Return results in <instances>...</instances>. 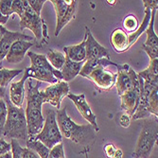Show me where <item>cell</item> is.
Listing matches in <instances>:
<instances>
[{
    "mask_svg": "<svg viewBox=\"0 0 158 158\" xmlns=\"http://www.w3.org/2000/svg\"><path fill=\"white\" fill-rule=\"evenodd\" d=\"M41 81L27 79V109L25 111L28 139L32 140L43 129L45 118L43 116L42 106L44 104L42 92L39 91Z\"/></svg>",
    "mask_w": 158,
    "mask_h": 158,
    "instance_id": "6da1fadb",
    "label": "cell"
},
{
    "mask_svg": "<svg viewBox=\"0 0 158 158\" xmlns=\"http://www.w3.org/2000/svg\"><path fill=\"white\" fill-rule=\"evenodd\" d=\"M56 118L62 136L84 147L93 144L97 132L92 125L75 123L67 114L65 107L56 112Z\"/></svg>",
    "mask_w": 158,
    "mask_h": 158,
    "instance_id": "7a4b0ae2",
    "label": "cell"
},
{
    "mask_svg": "<svg viewBox=\"0 0 158 158\" xmlns=\"http://www.w3.org/2000/svg\"><path fill=\"white\" fill-rule=\"evenodd\" d=\"M118 64L113 63L110 59H99L95 62H84L80 74L94 82L98 88L103 91L112 89L117 81V72L109 70V66H117Z\"/></svg>",
    "mask_w": 158,
    "mask_h": 158,
    "instance_id": "3957f363",
    "label": "cell"
},
{
    "mask_svg": "<svg viewBox=\"0 0 158 158\" xmlns=\"http://www.w3.org/2000/svg\"><path fill=\"white\" fill-rule=\"evenodd\" d=\"M3 99L7 105V118L2 135L7 138L16 140L20 139L27 142L28 139V134L25 110L23 107L18 108L14 106L10 102L8 93H6Z\"/></svg>",
    "mask_w": 158,
    "mask_h": 158,
    "instance_id": "277c9868",
    "label": "cell"
},
{
    "mask_svg": "<svg viewBox=\"0 0 158 158\" xmlns=\"http://www.w3.org/2000/svg\"><path fill=\"white\" fill-rule=\"evenodd\" d=\"M27 56L31 59V66L25 68L28 79H33L39 81H46L55 84L63 81L61 71L54 69L48 62L46 55L37 54L32 51H27Z\"/></svg>",
    "mask_w": 158,
    "mask_h": 158,
    "instance_id": "5b68a950",
    "label": "cell"
},
{
    "mask_svg": "<svg viewBox=\"0 0 158 158\" xmlns=\"http://www.w3.org/2000/svg\"><path fill=\"white\" fill-rule=\"evenodd\" d=\"M158 137L157 118H146L143 120L141 132L139 134L136 146L133 153L134 158H149L154 148Z\"/></svg>",
    "mask_w": 158,
    "mask_h": 158,
    "instance_id": "8992f818",
    "label": "cell"
},
{
    "mask_svg": "<svg viewBox=\"0 0 158 158\" xmlns=\"http://www.w3.org/2000/svg\"><path fill=\"white\" fill-rule=\"evenodd\" d=\"M19 27L21 31H24L25 28H28L33 32L36 40L34 45H36L37 48H40L42 46L48 44L49 37L48 34V27L46 22L32 10L27 0L25 5V11L20 16Z\"/></svg>",
    "mask_w": 158,
    "mask_h": 158,
    "instance_id": "52a82bcc",
    "label": "cell"
},
{
    "mask_svg": "<svg viewBox=\"0 0 158 158\" xmlns=\"http://www.w3.org/2000/svg\"><path fill=\"white\" fill-rule=\"evenodd\" d=\"M45 114L46 118L42 131L32 140H39L51 150L55 145L62 143L63 136L57 123L56 111L53 109H46Z\"/></svg>",
    "mask_w": 158,
    "mask_h": 158,
    "instance_id": "ba28073f",
    "label": "cell"
},
{
    "mask_svg": "<svg viewBox=\"0 0 158 158\" xmlns=\"http://www.w3.org/2000/svg\"><path fill=\"white\" fill-rule=\"evenodd\" d=\"M56 12L55 36H58L63 28L75 18L77 2L76 0H51Z\"/></svg>",
    "mask_w": 158,
    "mask_h": 158,
    "instance_id": "9c48e42d",
    "label": "cell"
},
{
    "mask_svg": "<svg viewBox=\"0 0 158 158\" xmlns=\"http://www.w3.org/2000/svg\"><path fill=\"white\" fill-rule=\"evenodd\" d=\"M85 53L86 62H95L99 59H110L109 50L94 38L88 27H85Z\"/></svg>",
    "mask_w": 158,
    "mask_h": 158,
    "instance_id": "30bf717a",
    "label": "cell"
},
{
    "mask_svg": "<svg viewBox=\"0 0 158 158\" xmlns=\"http://www.w3.org/2000/svg\"><path fill=\"white\" fill-rule=\"evenodd\" d=\"M41 92L44 103H49L59 110L63 98L69 94V85L67 82L60 81L55 84L48 86L44 91Z\"/></svg>",
    "mask_w": 158,
    "mask_h": 158,
    "instance_id": "8fae6325",
    "label": "cell"
},
{
    "mask_svg": "<svg viewBox=\"0 0 158 158\" xmlns=\"http://www.w3.org/2000/svg\"><path fill=\"white\" fill-rule=\"evenodd\" d=\"M138 82L137 74L135 70L128 64L120 65L117 72V81L114 86L117 87V91L119 96L125 92L132 89L135 84Z\"/></svg>",
    "mask_w": 158,
    "mask_h": 158,
    "instance_id": "7c38bea8",
    "label": "cell"
},
{
    "mask_svg": "<svg viewBox=\"0 0 158 158\" xmlns=\"http://www.w3.org/2000/svg\"><path fill=\"white\" fill-rule=\"evenodd\" d=\"M138 81L140 84V98L137 109L132 117V119L134 120L149 118L151 117V114L149 112V95L152 88L157 87V86L144 82L140 77H138Z\"/></svg>",
    "mask_w": 158,
    "mask_h": 158,
    "instance_id": "4fadbf2b",
    "label": "cell"
},
{
    "mask_svg": "<svg viewBox=\"0 0 158 158\" xmlns=\"http://www.w3.org/2000/svg\"><path fill=\"white\" fill-rule=\"evenodd\" d=\"M157 10H152L151 12V20L149 27L145 31L147 34V40L142 45V49L144 50L151 60L158 59V36L154 31V20L156 16Z\"/></svg>",
    "mask_w": 158,
    "mask_h": 158,
    "instance_id": "5bb4252c",
    "label": "cell"
},
{
    "mask_svg": "<svg viewBox=\"0 0 158 158\" xmlns=\"http://www.w3.org/2000/svg\"><path fill=\"white\" fill-rule=\"evenodd\" d=\"M66 97H68V98H70L71 100H72L73 103L76 105L78 111L82 116V118L85 120H87L89 122V124L94 127L96 132L98 133L99 131V128H98V123H97V117H96V114H94V112L92 111V109L90 108L87 102H86L85 95L84 94L75 95V94H72V93H69Z\"/></svg>",
    "mask_w": 158,
    "mask_h": 158,
    "instance_id": "9a60e30c",
    "label": "cell"
},
{
    "mask_svg": "<svg viewBox=\"0 0 158 158\" xmlns=\"http://www.w3.org/2000/svg\"><path fill=\"white\" fill-rule=\"evenodd\" d=\"M121 108L129 117H133V114L137 109L139 98H140V84L139 81L135 86L129 91L125 92L121 96Z\"/></svg>",
    "mask_w": 158,
    "mask_h": 158,
    "instance_id": "2e32d148",
    "label": "cell"
},
{
    "mask_svg": "<svg viewBox=\"0 0 158 158\" xmlns=\"http://www.w3.org/2000/svg\"><path fill=\"white\" fill-rule=\"evenodd\" d=\"M18 40H24V41H27V42H34L35 38L26 35L22 32H16V31H6L5 34L3 35L2 39L0 40V63L1 61L6 58V56L10 48V47L12 46V44L15 41ZM35 43V42H34Z\"/></svg>",
    "mask_w": 158,
    "mask_h": 158,
    "instance_id": "e0dca14e",
    "label": "cell"
},
{
    "mask_svg": "<svg viewBox=\"0 0 158 158\" xmlns=\"http://www.w3.org/2000/svg\"><path fill=\"white\" fill-rule=\"evenodd\" d=\"M34 42H27L24 40H18L15 41L10 47L7 56L6 60L10 64H18L21 63L25 56L31 47L34 46Z\"/></svg>",
    "mask_w": 158,
    "mask_h": 158,
    "instance_id": "ac0fdd59",
    "label": "cell"
},
{
    "mask_svg": "<svg viewBox=\"0 0 158 158\" xmlns=\"http://www.w3.org/2000/svg\"><path fill=\"white\" fill-rule=\"evenodd\" d=\"M28 76L27 71L24 69V76L23 78L16 81V82H11L10 84L9 88V98L10 102L18 108H22L24 98H25V82L27 81Z\"/></svg>",
    "mask_w": 158,
    "mask_h": 158,
    "instance_id": "d6986e66",
    "label": "cell"
},
{
    "mask_svg": "<svg viewBox=\"0 0 158 158\" xmlns=\"http://www.w3.org/2000/svg\"><path fill=\"white\" fill-rule=\"evenodd\" d=\"M110 41L114 50L117 53L125 52L130 48L128 33L125 31L121 30V28H116L113 31Z\"/></svg>",
    "mask_w": 158,
    "mask_h": 158,
    "instance_id": "ffe728a7",
    "label": "cell"
},
{
    "mask_svg": "<svg viewBox=\"0 0 158 158\" xmlns=\"http://www.w3.org/2000/svg\"><path fill=\"white\" fill-rule=\"evenodd\" d=\"M64 51L65 53V58L69 59L74 63H81L86 60V53H85V37L82 42L78 45L68 46L64 48Z\"/></svg>",
    "mask_w": 158,
    "mask_h": 158,
    "instance_id": "44dd1931",
    "label": "cell"
},
{
    "mask_svg": "<svg viewBox=\"0 0 158 158\" xmlns=\"http://www.w3.org/2000/svg\"><path fill=\"white\" fill-rule=\"evenodd\" d=\"M136 74L144 82L150 83L153 86H158V59L151 60L149 67Z\"/></svg>",
    "mask_w": 158,
    "mask_h": 158,
    "instance_id": "7402d4cb",
    "label": "cell"
},
{
    "mask_svg": "<svg viewBox=\"0 0 158 158\" xmlns=\"http://www.w3.org/2000/svg\"><path fill=\"white\" fill-rule=\"evenodd\" d=\"M84 62L81 63H74L70 61L69 59L65 58V63L61 69V74H62V79L64 81L68 82L72 81L74 78H76L79 74L80 71L83 65Z\"/></svg>",
    "mask_w": 158,
    "mask_h": 158,
    "instance_id": "603a6c76",
    "label": "cell"
},
{
    "mask_svg": "<svg viewBox=\"0 0 158 158\" xmlns=\"http://www.w3.org/2000/svg\"><path fill=\"white\" fill-rule=\"evenodd\" d=\"M145 8V17H144V20H143L142 24L138 27L137 30L133 32V33H130L128 35V39H129V46H130V48L135 44V43L136 42V40L138 39V37L144 32L148 27H149V23H150V20H151V9L148 8V7H144Z\"/></svg>",
    "mask_w": 158,
    "mask_h": 158,
    "instance_id": "cb8c5ba5",
    "label": "cell"
},
{
    "mask_svg": "<svg viewBox=\"0 0 158 158\" xmlns=\"http://www.w3.org/2000/svg\"><path fill=\"white\" fill-rule=\"evenodd\" d=\"M22 72L23 70L20 69H9L1 67V64H0V86L7 88V86L11 82V81Z\"/></svg>",
    "mask_w": 158,
    "mask_h": 158,
    "instance_id": "d4e9b609",
    "label": "cell"
},
{
    "mask_svg": "<svg viewBox=\"0 0 158 158\" xmlns=\"http://www.w3.org/2000/svg\"><path fill=\"white\" fill-rule=\"evenodd\" d=\"M46 58L54 69L59 71H61L65 63V56L57 50H49L46 55Z\"/></svg>",
    "mask_w": 158,
    "mask_h": 158,
    "instance_id": "484cf974",
    "label": "cell"
},
{
    "mask_svg": "<svg viewBox=\"0 0 158 158\" xmlns=\"http://www.w3.org/2000/svg\"><path fill=\"white\" fill-rule=\"evenodd\" d=\"M26 145L27 148L31 149L34 152H36L40 156V158H48L50 149H48L39 140H27L26 142Z\"/></svg>",
    "mask_w": 158,
    "mask_h": 158,
    "instance_id": "4316f807",
    "label": "cell"
},
{
    "mask_svg": "<svg viewBox=\"0 0 158 158\" xmlns=\"http://www.w3.org/2000/svg\"><path fill=\"white\" fill-rule=\"evenodd\" d=\"M149 112L157 118L158 116V86L152 89L149 95Z\"/></svg>",
    "mask_w": 158,
    "mask_h": 158,
    "instance_id": "83f0119b",
    "label": "cell"
},
{
    "mask_svg": "<svg viewBox=\"0 0 158 158\" xmlns=\"http://www.w3.org/2000/svg\"><path fill=\"white\" fill-rule=\"evenodd\" d=\"M139 27L138 20L134 14H129L123 20V27L127 32L133 33L135 32Z\"/></svg>",
    "mask_w": 158,
    "mask_h": 158,
    "instance_id": "f1b7e54d",
    "label": "cell"
},
{
    "mask_svg": "<svg viewBox=\"0 0 158 158\" xmlns=\"http://www.w3.org/2000/svg\"><path fill=\"white\" fill-rule=\"evenodd\" d=\"M7 118V105L3 98H0V136L3 134V129Z\"/></svg>",
    "mask_w": 158,
    "mask_h": 158,
    "instance_id": "f546056e",
    "label": "cell"
},
{
    "mask_svg": "<svg viewBox=\"0 0 158 158\" xmlns=\"http://www.w3.org/2000/svg\"><path fill=\"white\" fill-rule=\"evenodd\" d=\"M10 153L11 158H22L23 148L21 147L20 143L16 139H10Z\"/></svg>",
    "mask_w": 158,
    "mask_h": 158,
    "instance_id": "4dcf8cb0",
    "label": "cell"
},
{
    "mask_svg": "<svg viewBox=\"0 0 158 158\" xmlns=\"http://www.w3.org/2000/svg\"><path fill=\"white\" fill-rule=\"evenodd\" d=\"M25 5H26V0H14L11 3L10 14L16 13L20 17L25 11Z\"/></svg>",
    "mask_w": 158,
    "mask_h": 158,
    "instance_id": "1f68e13d",
    "label": "cell"
},
{
    "mask_svg": "<svg viewBox=\"0 0 158 158\" xmlns=\"http://www.w3.org/2000/svg\"><path fill=\"white\" fill-rule=\"evenodd\" d=\"M48 158H65L63 143H59V144L55 145L50 150Z\"/></svg>",
    "mask_w": 158,
    "mask_h": 158,
    "instance_id": "d6a6232c",
    "label": "cell"
},
{
    "mask_svg": "<svg viewBox=\"0 0 158 158\" xmlns=\"http://www.w3.org/2000/svg\"><path fill=\"white\" fill-rule=\"evenodd\" d=\"M45 2V0H27V3L30 5V7L39 16H41V11Z\"/></svg>",
    "mask_w": 158,
    "mask_h": 158,
    "instance_id": "836d02e7",
    "label": "cell"
},
{
    "mask_svg": "<svg viewBox=\"0 0 158 158\" xmlns=\"http://www.w3.org/2000/svg\"><path fill=\"white\" fill-rule=\"evenodd\" d=\"M11 0H0V11L4 16L10 17V9H11Z\"/></svg>",
    "mask_w": 158,
    "mask_h": 158,
    "instance_id": "e575fe53",
    "label": "cell"
},
{
    "mask_svg": "<svg viewBox=\"0 0 158 158\" xmlns=\"http://www.w3.org/2000/svg\"><path fill=\"white\" fill-rule=\"evenodd\" d=\"M10 144L5 139L0 138V156L4 155L8 152H10Z\"/></svg>",
    "mask_w": 158,
    "mask_h": 158,
    "instance_id": "d590c367",
    "label": "cell"
},
{
    "mask_svg": "<svg viewBox=\"0 0 158 158\" xmlns=\"http://www.w3.org/2000/svg\"><path fill=\"white\" fill-rule=\"evenodd\" d=\"M131 117H129L127 114H123L119 117L118 118V122H119V125H121L123 128H127L130 126L131 124Z\"/></svg>",
    "mask_w": 158,
    "mask_h": 158,
    "instance_id": "8d00e7d4",
    "label": "cell"
},
{
    "mask_svg": "<svg viewBox=\"0 0 158 158\" xmlns=\"http://www.w3.org/2000/svg\"><path fill=\"white\" fill-rule=\"evenodd\" d=\"M22 158H40V156L36 152H34L32 150L26 147V148H23Z\"/></svg>",
    "mask_w": 158,
    "mask_h": 158,
    "instance_id": "74e56055",
    "label": "cell"
},
{
    "mask_svg": "<svg viewBox=\"0 0 158 158\" xmlns=\"http://www.w3.org/2000/svg\"><path fill=\"white\" fill-rule=\"evenodd\" d=\"M117 148L116 146H114V144H107L105 145L104 147V152H105V155L107 158H113V155L114 153V152H116Z\"/></svg>",
    "mask_w": 158,
    "mask_h": 158,
    "instance_id": "f35d334b",
    "label": "cell"
},
{
    "mask_svg": "<svg viewBox=\"0 0 158 158\" xmlns=\"http://www.w3.org/2000/svg\"><path fill=\"white\" fill-rule=\"evenodd\" d=\"M142 2H143L144 7L150 8L151 10H157V8H158L157 0H143Z\"/></svg>",
    "mask_w": 158,
    "mask_h": 158,
    "instance_id": "ab89813d",
    "label": "cell"
},
{
    "mask_svg": "<svg viewBox=\"0 0 158 158\" xmlns=\"http://www.w3.org/2000/svg\"><path fill=\"white\" fill-rule=\"evenodd\" d=\"M113 158H123V152L121 149H117L116 152H114Z\"/></svg>",
    "mask_w": 158,
    "mask_h": 158,
    "instance_id": "60d3db41",
    "label": "cell"
},
{
    "mask_svg": "<svg viewBox=\"0 0 158 158\" xmlns=\"http://www.w3.org/2000/svg\"><path fill=\"white\" fill-rule=\"evenodd\" d=\"M9 18L10 17H7V16H4L3 14L1 13V11H0V25H5L7 22H8V20H9Z\"/></svg>",
    "mask_w": 158,
    "mask_h": 158,
    "instance_id": "b9f144b4",
    "label": "cell"
},
{
    "mask_svg": "<svg viewBox=\"0 0 158 158\" xmlns=\"http://www.w3.org/2000/svg\"><path fill=\"white\" fill-rule=\"evenodd\" d=\"M6 31H7V28H6V27H5L4 26L0 25V40L2 39V37H3V35L5 34Z\"/></svg>",
    "mask_w": 158,
    "mask_h": 158,
    "instance_id": "7bdbcfd3",
    "label": "cell"
},
{
    "mask_svg": "<svg viewBox=\"0 0 158 158\" xmlns=\"http://www.w3.org/2000/svg\"><path fill=\"white\" fill-rule=\"evenodd\" d=\"M6 93H7V88H4V87H1V86H0V98H4Z\"/></svg>",
    "mask_w": 158,
    "mask_h": 158,
    "instance_id": "ee69618b",
    "label": "cell"
},
{
    "mask_svg": "<svg viewBox=\"0 0 158 158\" xmlns=\"http://www.w3.org/2000/svg\"><path fill=\"white\" fill-rule=\"evenodd\" d=\"M0 158H11V153L10 152H8L4 155H1L0 156Z\"/></svg>",
    "mask_w": 158,
    "mask_h": 158,
    "instance_id": "f6af8a7d",
    "label": "cell"
},
{
    "mask_svg": "<svg viewBox=\"0 0 158 158\" xmlns=\"http://www.w3.org/2000/svg\"><path fill=\"white\" fill-rule=\"evenodd\" d=\"M85 158H89L88 157V152L87 151H85Z\"/></svg>",
    "mask_w": 158,
    "mask_h": 158,
    "instance_id": "bcb514c9",
    "label": "cell"
}]
</instances>
